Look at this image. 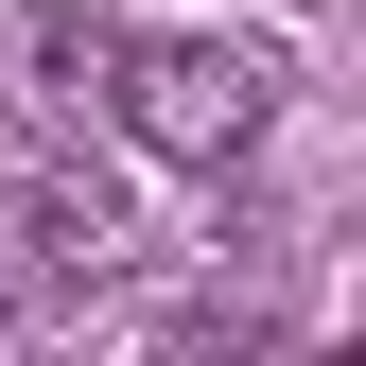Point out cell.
I'll list each match as a JSON object with an SVG mask.
<instances>
[{
	"label": "cell",
	"mask_w": 366,
	"mask_h": 366,
	"mask_svg": "<svg viewBox=\"0 0 366 366\" xmlns=\"http://www.w3.org/2000/svg\"><path fill=\"white\" fill-rule=\"evenodd\" d=\"M105 122L140 157H174V174H227V157L280 140V53L262 35H122L105 53Z\"/></svg>",
	"instance_id": "cell-1"
},
{
	"label": "cell",
	"mask_w": 366,
	"mask_h": 366,
	"mask_svg": "<svg viewBox=\"0 0 366 366\" xmlns=\"http://www.w3.org/2000/svg\"><path fill=\"white\" fill-rule=\"evenodd\" d=\"M35 262H53V280H122V262H140V209H122V174L35 157Z\"/></svg>",
	"instance_id": "cell-2"
},
{
	"label": "cell",
	"mask_w": 366,
	"mask_h": 366,
	"mask_svg": "<svg viewBox=\"0 0 366 366\" xmlns=\"http://www.w3.org/2000/svg\"><path fill=\"white\" fill-rule=\"evenodd\" d=\"M105 53H122V35H105V18H70V0H53V18L18 35V87H35V105H105Z\"/></svg>",
	"instance_id": "cell-3"
},
{
	"label": "cell",
	"mask_w": 366,
	"mask_h": 366,
	"mask_svg": "<svg viewBox=\"0 0 366 366\" xmlns=\"http://www.w3.org/2000/svg\"><path fill=\"white\" fill-rule=\"evenodd\" d=\"M0 349H18V280H0Z\"/></svg>",
	"instance_id": "cell-4"
},
{
	"label": "cell",
	"mask_w": 366,
	"mask_h": 366,
	"mask_svg": "<svg viewBox=\"0 0 366 366\" xmlns=\"http://www.w3.org/2000/svg\"><path fill=\"white\" fill-rule=\"evenodd\" d=\"M297 18H314V0H297Z\"/></svg>",
	"instance_id": "cell-5"
}]
</instances>
